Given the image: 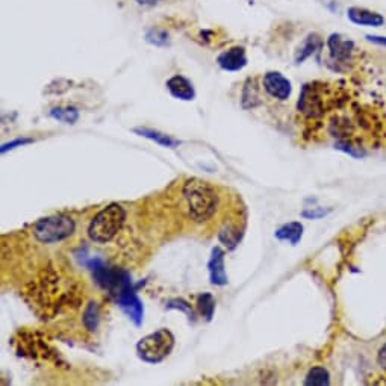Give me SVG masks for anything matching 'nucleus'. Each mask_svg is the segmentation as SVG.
<instances>
[{
  "mask_svg": "<svg viewBox=\"0 0 386 386\" xmlns=\"http://www.w3.org/2000/svg\"><path fill=\"white\" fill-rule=\"evenodd\" d=\"M132 2L143 8H154V6H161V5H165L170 2H174V0H132Z\"/></svg>",
  "mask_w": 386,
  "mask_h": 386,
  "instance_id": "nucleus-24",
  "label": "nucleus"
},
{
  "mask_svg": "<svg viewBox=\"0 0 386 386\" xmlns=\"http://www.w3.org/2000/svg\"><path fill=\"white\" fill-rule=\"evenodd\" d=\"M321 48H323V41H321V38H318L316 35L307 37V40L303 43L302 48H300V49H298V52H297L296 63H297V64L303 63V61H305V59H307L309 57H311L314 52L320 50Z\"/></svg>",
  "mask_w": 386,
  "mask_h": 386,
  "instance_id": "nucleus-18",
  "label": "nucleus"
},
{
  "mask_svg": "<svg viewBox=\"0 0 386 386\" xmlns=\"http://www.w3.org/2000/svg\"><path fill=\"white\" fill-rule=\"evenodd\" d=\"M306 386H327L330 385L329 372L324 367H314L309 369L305 379Z\"/></svg>",
  "mask_w": 386,
  "mask_h": 386,
  "instance_id": "nucleus-19",
  "label": "nucleus"
},
{
  "mask_svg": "<svg viewBox=\"0 0 386 386\" xmlns=\"http://www.w3.org/2000/svg\"><path fill=\"white\" fill-rule=\"evenodd\" d=\"M74 227V221L67 215H52V217L43 219L37 223L34 235L38 241L44 244L59 243L72 236Z\"/></svg>",
  "mask_w": 386,
  "mask_h": 386,
  "instance_id": "nucleus-6",
  "label": "nucleus"
},
{
  "mask_svg": "<svg viewBox=\"0 0 386 386\" xmlns=\"http://www.w3.org/2000/svg\"><path fill=\"white\" fill-rule=\"evenodd\" d=\"M368 41H372L374 44H380V45H386V37H377V35H368Z\"/></svg>",
  "mask_w": 386,
  "mask_h": 386,
  "instance_id": "nucleus-27",
  "label": "nucleus"
},
{
  "mask_svg": "<svg viewBox=\"0 0 386 386\" xmlns=\"http://www.w3.org/2000/svg\"><path fill=\"white\" fill-rule=\"evenodd\" d=\"M274 236L281 241H288L290 244L296 245L303 236V225L300 221H291L283 225L276 230Z\"/></svg>",
  "mask_w": 386,
  "mask_h": 386,
  "instance_id": "nucleus-16",
  "label": "nucleus"
},
{
  "mask_svg": "<svg viewBox=\"0 0 386 386\" xmlns=\"http://www.w3.org/2000/svg\"><path fill=\"white\" fill-rule=\"evenodd\" d=\"M115 300H117V305L120 306L121 311L129 316L130 321H132L135 326L140 327L144 318V306L136 294V288L134 285L120 291L119 294L115 296Z\"/></svg>",
  "mask_w": 386,
  "mask_h": 386,
  "instance_id": "nucleus-8",
  "label": "nucleus"
},
{
  "mask_svg": "<svg viewBox=\"0 0 386 386\" xmlns=\"http://www.w3.org/2000/svg\"><path fill=\"white\" fill-rule=\"evenodd\" d=\"M134 132L140 136L148 138V140L154 141L156 144L162 145V148H167V149H174L181 144V141L176 140V138L162 134V132H159V130L149 129V128H135Z\"/></svg>",
  "mask_w": 386,
  "mask_h": 386,
  "instance_id": "nucleus-15",
  "label": "nucleus"
},
{
  "mask_svg": "<svg viewBox=\"0 0 386 386\" xmlns=\"http://www.w3.org/2000/svg\"><path fill=\"white\" fill-rule=\"evenodd\" d=\"M377 360H379V365L386 369V344L382 347L379 352V356H377Z\"/></svg>",
  "mask_w": 386,
  "mask_h": 386,
  "instance_id": "nucleus-26",
  "label": "nucleus"
},
{
  "mask_svg": "<svg viewBox=\"0 0 386 386\" xmlns=\"http://www.w3.org/2000/svg\"><path fill=\"white\" fill-rule=\"evenodd\" d=\"M207 270H210V279L212 285L217 287H225L227 285V274L225 268V252L220 247H214L210 262H207Z\"/></svg>",
  "mask_w": 386,
  "mask_h": 386,
  "instance_id": "nucleus-10",
  "label": "nucleus"
},
{
  "mask_svg": "<svg viewBox=\"0 0 386 386\" xmlns=\"http://www.w3.org/2000/svg\"><path fill=\"white\" fill-rule=\"evenodd\" d=\"M347 15H349V19L354 23V25H359V26L379 28V26L385 25L383 15H380L379 12L365 10V8L353 6L349 11H347Z\"/></svg>",
  "mask_w": 386,
  "mask_h": 386,
  "instance_id": "nucleus-13",
  "label": "nucleus"
},
{
  "mask_svg": "<svg viewBox=\"0 0 386 386\" xmlns=\"http://www.w3.org/2000/svg\"><path fill=\"white\" fill-rule=\"evenodd\" d=\"M197 309L199 312L210 321L215 311V298L212 297V294H210V292H203V294L197 296Z\"/></svg>",
  "mask_w": 386,
  "mask_h": 386,
  "instance_id": "nucleus-21",
  "label": "nucleus"
},
{
  "mask_svg": "<svg viewBox=\"0 0 386 386\" xmlns=\"http://www.w3.org/2000/svg\"><path fill=\"white\" fill-rule=\"evenodd\" d=\"M167 90L174 99L185 100V102L194 100L196 97V90L192 87V83L187 79V77H183L181 74L170 77L167 81Z\"/></svg>",
  "mask_w": 386,
  "mask_h": 386,
  "instance_id": "nucleus-12",
  "label": "nucleus"
},
{
  "mask_svg": "<svg viewBox=\"0 0 386 386\" xmlns=\"http://www.w3.org/2000/svg\"><path fill=\"white\" fill-rule=\"evenodd\" d=\"M30 143H34V140H29V138H19V140H14L11 143H6L2 145V149H0V152L2 153H6L8 150H12L15 148H21V145H25V144H30Z\"/></svg>",
  "mask_w": 386,
  "mask_h": 386,
  "instance_id": "nucleus-23",
  "label": "nucleus"
},
{
  "mask_svg": "<svg viewBox=\"0 0 386 386\" xmlns=\"http://www.w3.org/2000/svg\"><path fill=\"white\" fill-rule=\"evenodd\" d=\"M262 87L267 91V94H270L273 99L281 100V102L288 100L292 92V85L290 79H287L279 72H268L262 77Z\"/></svg>",
  "mask_w": 386,
  "mask_h": 386,
  "instance_id": "nucleus-9",
  "label": "nucleus"
},
{
  "mask_svg": "<svg viewBox=\"0 0 386 386\" xmlns=\"http://www.w3.org/2000/svg\"><path fill=\"white\" fill-rule=\"evenodd\" d=\"M262 90H264V87H261L254 77L253 79L249 77V79L245 81L241 96V103L244 110H252V108H256L262 103Z\"/></svg>",
  "mask_w": 386,
  "mask_h": 386,
  "instance_id": "nucleus-14",
  "label": "nucleus"
},
{
  "mask_svg": "<svg viewBox=\"0 0 386 386\" xmlns=\"http://www.w3.org/2000/svg\"><path fill=\"white\" fill-rule=\"evenodd\" d=\"M83 326L88 332H96L100 323V309L96 302H90L82 316Z\"/></svg>",
  "mask_w": 386,
  "mask_h": 386,
  "instance_id": "nucleus-20",
  "label": "nucleus"
},
{
  "mask_svg": "<svg viewBox=\"0 0 386 386\" xmlns=\"http://www.w3.org/2000/svg\"><path fill=\"white\" fill-rule=\"evenodd\" d=\"M50 117L67 123V125H74L79 120V111L74 106H58L50 111Z\"/></svg>",
  "mask_w": 386,
  "mask_h": 386,
  "instance_id": "nucleus-17",
  "label": "nucleus"
},
{
  "mask_svg": "<svg viewBox=\"0 0 386 386\" xmlns=\"http://www.w3.org/2000/svg\"><path fill=\"white\" fill-rule=\"evenodd\" d=\"M217 63L223 70H226V72L243 70V68L247 65L245 50H244V48H239V45L230 48L223 53H220V57L217 58Z\"/></svg>",
  "mask_w": 386,
  "mask_h": 386,
  "instance_id": "nucleus-11",
  "label": "nucleus"
},
{
  "mask_svg": "<svg viewBox=\"0 0 386 386\" xmlns=\"http://www.w3.org/2000/svg\"><path fill=\"white\" fill-rule=\"evenodd\" d=\"M329 58L338 72H349L360 64L362 52L353 40L343 34H332L327 40Z\"/></svg>",
  "mask_w": 386,
  "mask_h": 386,
  "instance_id": "nucleus-4",
  "label": "nucleus"
},
{
  "mask_svg": "<svg viewBox=\"0 0 386 386\" xmlns=\"http://www.w3.org/2000/svg\"><path fill=\"white\" fill-rule=\"evenodd\" d=\"M183 196L188 203L191 217L199 223L210 220L217 211L219 196L207 182L190 179L183 187Z\"/></svg>",
  "mask_w": 386,
  "mask_h": 386,
  "instance_id": "nucleus-2",
  "label": "nucleus"
},
{
  "mask_svg": "<svg viewBox=\"0 0 386 386\" xmlns=\"http://www.w3.org/2000/svg\"><path fill=\"white\" fill-rule=\"evenodd\" d=\"M167 309H179V311L185 312L188 316H190V320H194V312H192V309H191V305H188L185 300L182 298H174V300H170V302L167 303Z\"/></svg>",
  "mask_w": 386,
  "mask_h": 386,
  "instance_id": "nucleus-22",
  "label": "nucleus"
},
{
  "mask_svg": "<svg viewBox=\"0 0 386 386\" xmlns=\"http://www.w3.org/2000/svg\"><path fill=\"white\" fill-rule=\"evenodd\" d=\"M87 265L90 267L92 276H94V279L100 287L103 290H108L114 296H117L120 291H123L128 287H132L134 285L128 272L108 267L103 264V261L91 259L90 262H87Z\"/></svg>",
  "mask_w": 386,
  "mask_h": 386,
  "instance_id": "nucleus-7",
  "label": "nucleus"
},
{
  "mask_svg": "<svg viewBox=\"0 0 386 386\" xmlns=\"http://www.w3.org/2000/svg\"><path fill=\"white\" fill-rule=\"evenodd\" d=\"M126 220V211L119 203H111L100 211L90 223L88 235L94 243H110L119 234Z\"/></svg>",
  "mask_w": 386,
  "mask_h": 386,
  "instance_id": "nucleus-3",
  "label": "nucleus"
},
{
  "mask_svg": "<svg viewBox=\"0 0 386 386\" xmlns=\"http://www.w3.org/2000/svg\"><path fill=\"white\" fill-rule=\"evenodd\" d=\"M329 212H330V210L324 211V210H321V207H314V210H311V211H303V212H302V217L315 220V219H321V217H324V215H327Z\"/></svg>",
  "mask_w": 386,
  "mask_h": 386,
  "instance_id": "nucleus-25",
  "label": "nucleus"
},
{
  "mask_svg": "<svg viewBox=\"0 0 386 386\" xmlns=\"http://www.w3.org/2000/svg\"><path fill=\"white\" fill-rule=\"evenodd\" d=\"M347 100H349V94L338 85L309 82L303 85L300 92L297 110L307 119H320L334 108H343Z\"/></svg>",
  "mask_w": 386,
  "mask_h": 386,
  "instance_id": "nucleus-1",
  "label": "nucleus"
},
{
  "mask_svg": "<svg viewBox=\"0 0 386 386\" xmlns=\"http://www.w3.org/2000/svg\"><path fill=\"white\" fill-rule=\"evenodd\" d=\"M174 347V335L167 329H159L144 336L136 344V353L148 364H159L164 360Z\"/></svg>",
  "mask_w": 386,
  "mask_h": 386,
  "instance_id": "nucleus-5",
  "label": "nucleus"
}]
</instances>
